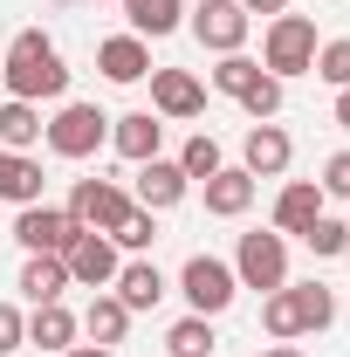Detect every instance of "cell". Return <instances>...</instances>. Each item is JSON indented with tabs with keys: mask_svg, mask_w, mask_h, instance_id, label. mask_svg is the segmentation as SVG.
<instances>
[{
	"mask_svg": "<svg viewBox=\"0 0 350 357\" xmlns=\"http://www.w3.org/2000/svg\"><path fill=\"white\" fill-rule=\"evenodd\" d=\"M0 83L7 96H21V103H42V96H62L69 89V69H62V55L48 42L42 28H21L14 42L0 48Z\"/></svg>",
	"mask_w": 350,
	"mask_h": 357,
	"instance_id": "cell-1",
	"label": "cell"
},
{
	"mask_svg": "<svg viewBox=\"0 0 350 357\" xmlns=\"http://www.w3.org/2000/svg\"><path fill=\"white\" fill-rule=\"evenodd\" d=\"M316 21H309V14H275V21H268V35H261V69L268 76H282V83H289V76H309V69H316Z\"/></svg>",
	"mask_w": 350,
	"mask_h": 357,
	"instance_id": "cell-2",
	"label": "cell"
},
{
	"mask_svg": "<svg viewBox=\"0 0 350 357\" xmlns=\"http://www.w3.org/2000/svg\"><path fill=\"white\" fill-rule=\"evenodd\" d=\"M48 151L55 158H96L103 144H110V117L96 110V103H62L55 117H48Z\"/></svg>",
	"mask_w": 350,
	"mask_h": 357,
	"instance_id": "cell-3",
	"label": "cell"
},
{
	"mask_svg": "<svg viewBox=\"0 0 350 357\" xmlns=\"http://www.w3.org/2000/svg\"><path fill=\"white\" fill-rule=\"evenodd\" d=\"M234 282L275 296V289L289 282V241H282L275 227H268V234H241V248H234Z\"/></svg>",
	"mask_w": 350,
	"mask_h": 357,
	"instance_id": "cell-4",
	"label": "cell"
},
{
	"mask_svg": "<svg viewBox=\"0 0 350 357\" xmlns=\"http://www.w3.org/2000/svg\"><path fill=\"white\" fill-rule=\"evenodd\" d=\"M83 234H89V227L69 220V206H48V199H35V206H14V241H21L28 255H69Z\"/></svg>",
	"mask_w": 350,
	"mask_h": 357,
	"instance_id": "cell-5",
	"label": "cell"
},
{
	"mask_svg": "<svg viewBox=\"0 0 350 357\" xmlns=\"http://www.w3.org/2000/svg\"><path fill=\"white\" fill-rule=\"evenodd\" d=\"M178 296L192 303V316H220V310H234V296H241L234 261H220V255H192V261L178 268Z\"/></svg>",
	"mask_w": 350,
	"mask_h": 357,
	"instance_id": "cell-6",
	"label": "cell"
},
{
	"mask_svg": "<svg viewBox=\"0 0 350 357\" xmlns=\"http://www.w3.org/2000/svg\"><path fill=\"white\" fill-rule=\"evenodd\" d=\"M124 213H131V192H124L117 178H76V192H69V220H76V227L110 234Z\"/></svg>",
	"mask_w": 350,
	"mask_h": 357,
	"instance_id": "cell-7",
	"label": "cell"
},
{
	"mask_svg": "<svg viewBox=\"0 0 350 357\" xmlns=\"http://www.w3.org/2000/svg\"><path fill=\"white\" fill-rule=\"evenodd\" d=\"M248 7L241 0H199L192 7V42L213 48V55H241V42H248Z\"/></svg>",
	"mask_w": 350,
	"mask_h": 357,
	"instance_id": "cell-8",
	"label": "cell"
},
{
	"mask_svg": "<svg viewBox=\"0 0 350 357\" xmlns=\"http://www.w3.org/2000/svg\"><path fill=\"white\" fill-rule=\"evenodd\" d=\"M185 185L192 178L178 172V158H144L131 178V206H144V213H172L178 199H185Z\"/></svg>",
	"mask_w": 350,
	"mask_h": 357,
	"instance_id": "cell-9",
	"label": "cell"
},
{
	"mask_svg": "<svg viewBox=\"0 0 350 357\" xmlns=\"http://www.w3.org/2000/svg\"><path fill=\"white\" fill-rule=\"evenodd\" d=\"M151 110H158V117H172V124L199 117V110H206L199 76H192V69H151Z\"/></svg>",
	"mask_w": 350,
	"mask_h": 357,
	"instance_id": "cell-10",
	"label": "cell"
},
{
	"mask_svg": "<svg viewBox=\"0 0 350 357\" xmlns=\"http://www.w3.org/2000/svg\"><path fill=\"white\" fill-rule=\"evenodd\" d=\"M62 261H69V282H76V289H110V282H117V268H124L110 234H83Z\"/></svg>",
	"mask_w": 350,
	"mask_h": 357,
	"instance_id": "cell-11",
	"label": "cell"
},
{
	"mask_svg": "<svg viewBox=\"0 0 350 357\" xmlns=\"http://www.w3.org/2000/svg\"><path fill=\"white\" fill-rule=\"evenodd\" d=\"M289 158H296V144H289L282 124H248V137H241V172L282 178V172H289Z\"/></svg>",
	"mask_w": 350,
	"mask_h": 357,
	"instance_id": "cell-12",
	"label": "cell"
},
{
	"mask_svg": "<svg viewBox=\"0 0 350 357\" xmlns=\"http://www.w3.org/2000/svg\"><path fill=\"white\" fill-rule=\"evenodd\" d=\"M199 185H206V213H213V220H241V213L254 206V185H261V178L241 172V165H220V172L199 178Z\"/></svg>",
	"mask_w": 350,
	"mask_h": 357,
	"instance_id": "cell-13",
	"label": "cell"
},
{
	"mask_svg": "<svg viewBox=\"0 0 350 357\" xmlns=\"http://www.w3.org/2000/svg\"><path fill=\"white\" fill-rule=\"evenodd\" d=\"M110 144H117V158L144 165V158H158V144H165V124H158L151 110H124V117H110Z\"/></svg>",
	"mask_w": 350,
	"mask_h": 357,
	"instance_id": "cell-14",
	"label": "cell"
},
{
	"mask_svg": "<svg viewBox=\"0 0 350 357\" xmlns=\"http://www.w3.org/2000/svg\"><path fill=\"white\" fill-rule=\"evenodd\" d=\"M96 69H103L110 83H144V76H151L144 35H110V42H96Z\"/></svg>",
	"mask_w": 350,
	"mask_h": 357,
	"instance_id": "cell-15",
	"label": "cell"
},
{
	"mask_svg": "<svg viewBox=\"0 0 350 357\" xmlns=\"http://www.w3.org/2000/svg\"><path fill=\"white\" fill-rule=\"evenodd\" d=\"M316 213H323V185H316V178H289V185L275 192V234H282V241L303 234Z\"/></svg>",
	"mask_w": 350,
	"mask_h": 357,
	"instance_id": "cell-16",
	"label": "cell"
},
{
	"mask_svg": "<svg viewBox=\"0 0 350 357\" xmlns=\"http://www.w3.org/2000/svg\"><path fill=\"white\" fill-rule=\"evenodd\" d=\"M110 296H117L131 316H137V310H158V296H165L158 261H144V255H137V261H124V268H117V282H110Z\"/></svg>",
	"mask_w": 350,
	"mask_h": 357,
	"instance_id": "cell-17",
	"label": "cell"
},
{
	"mask_svg": "<svg viewBox=\"0 0 350 357\" xmlns=\"http://www.w3.org/2000/svg\"><path fill=\"white\" fill-rule=\"evenodd\" d=\"M42 158H28V151H0V199L7 206H35L42 199Z\"/></svg>",
	"mask_w": 350,
	"mask_h": 357,
	"instance_id": "cell-18",
	"label": "cell"
},
{
	"mask_svg": "<svg viewBox=\"0 0 350 357\" xmlns=\"http://www.w3.org/2000/svg\"><path fill=\"white\" fill-rule=\"evenodd\" d=\"M42 103H21V96H7L0 103V151H28V144H42Z\"/></svg>",
	"mask_w": 350,
	"mask_h": 357,
	"instance_id": "cell-19",
	"label": "cell"
},
{
	"mask_svg": "<svg viewBox=\"0 0 350 357\" xmlns=\"http://www.w3.org/2000/svg\"><path fill=\"white\" fill-rule=\"evenodd\" d=\"M62 289H69V261H62V255H28L21 296H28V303H62Z\"/></svg>",
	"mask_w": 350,
	"mask_h": 357,
	"instance_id": "cell-20",
	"label": "cell"
},
{
	"mask_svg": "<svg viewBox=\"0 0 350 357\" xmlns=\"http://www.w3.org/2000/svg\"><path fill=\"white\" fill-rule=\"evenodd\" d=\"M124 14H131V35H144V42L185 28V0H124Z\"/></svg>",
	"mask_w": 350,
	"mask_h": 357,
	"instance_id": "cell-21",
	"label": "cell"
},
{
	"mask_svg": "<svg viewBox=\"0 0 350 357\" xmlns=\"http://www.w3.org/2000/svg\"><path fill=\"white\" fill-rule=\"evenodd\" d=\"M83 330H89V344H110V351H117V344H124V330H131V310H124L117 296H103V289H96V296H89V310H83Z\"/></svg>",
	"mask_w": 350,
	"mask_h": 357,
	"instance_id": "cell-22",
	"label": "cell"
},
{
	"mask_svg": "<svg viewBox=\"0 0 350 357\" xmlns=\"http://www.w3.org/2000/svg\"><path fill=\"white\" fill-rule=\"evenodd\" d=\"M76 330H83V323L62 310V303H35V316H28V344H42V351H69Z\"/></svg>",
	"mask_w": 350,
	"mask_h": 357,
	"instance_id": "cell-23",
	"label": "cell"
},
{
	"mask_svg": "<svg viewBox=\"0 0 350 357\" xmlns=\"http://www.w3.org/2000/svg\"><path fill=\"white\" fill-rule=\"evenodd\" d=\"M261 330L275 344H289V337H303V310H296V289L282 282L275 296H261Z\"/></svg>",
	"mask_w": 350,
	"mask_h": 357,
	"instance_id": "cell-24",
	"label": "cell"
},
{
	"mask_svg": "<svg viewBox=\"0 0 350 357\" xmlns=\"http://www.w3.org/2000/svg\"><path fill=\"white\" fill-rule=\"evenodd\" d=\"M213 316H178L172 330H165V351L172 357H213Z\"/></svg>",
	"mask_w": 350,
	"mask_h": 357,
	"instance_id": "cell-25",
	"label": "cell"
},
{
	"mask_svg": "<svg viewBox=\"0 0 350 357\" xmlns=\"http://www.w3.org/2000/svg\"><path fill=\"white\" fill-rule=\"evenodd\" d=\"M289 289H296V310H303V337L337 323V296H330L323 282H289Z\"/></svg>",
	"mask_w": 350,
	"mask_h": 357,
	"instance_id": "cell-26",
	"label": "cell"
},
{
	"mask_svg": "<svg viewBox=\"0 0 350 357\" xmlns=\"http://www.w3.org/2000/svg\"><path fill=\"white\" fill-rule=\"evenodd\" d=\"M254 83H261V62H248V55H220V69H213V89H220V96L241 103Z\"/></svg>",
	"mask_w": 350,
	"mask_h": 357,
	"instance_id": "cell-27",
	"label": "cell"
},
{
	"mask_svg": "<svg viewBox=\"0 0 350 357\" xmlns=\"http://www.w3.org/2000/svg\"><path fill=\"white\" fill-rule=\"evenodd\" d=\"M303 241H309V255H316V261L350 255V227H344V220H330V213H316V220L303 227Z\"/></svg>",
	"mask_w": 350,
	"mask_h": 357,
	"instance_id": "cell-28",
	"label": "cell"
},
{
	"mask_svg": "<svg viewBox=\"0 0 350 357\" xmlns=\"http://www.w3.org/2000/svg\"><path fill=\"white\" fill-rule=\"evenodd\" d=\"M110 241H117V248H124V255H144V248H151V241H158V213H144V206H131V213H124V220L110 227Z\"/></svg>",
	"mask_w": 350,
	"mask_h": 357,
	"instance_id": "cell-29",
	"label": "cell"
},
{
	"mask_svg": "<svg viewBox=\"0 0 350 357\" xmlns=\"http://www.w3.org/2000/svg\"><path fill=\"white\" fill-rule=\"evenodd\" d=\"M220 165H227V158H220V144H213L206 131L185 137V151H178V172H185V178H213Z\"/></svg>",
	"mask_w": 350,
	"mask_h": 357,
	"instance_id": "cell-30",
	"label": "cell"
},
{
	"mask_svg": "<svg viewBox=\"0 0 350 357\" xmlns=\"http://www.w3.org/2000/svg\"><path fill=\"white\" fill-rule=\"evenodd\" d=\"M241 110H248L254 124H275V110H282V76H268V69H261V83L241 96Z\"/></svg>",
	"mask_w": 350,
	"mask_h": 357,
	"instance_id": "cell-31",
	"label": "cell"
},
{
	"mask_svg": "<svg viewBox=\"0 0 350 357\" xmlns=\"http://www.w3.org/2000/svg\"><path fill=\"white\" fill-rule=\"evenodd\" d=\"M309 76H323L330 89H350V42H323L316 48V69Z\"/></svg>",
	"mask_w": 350,
	"mask_h": 357,
	"instance_id": "cell-32",
	"label": "cell"
},
{
	"mask_svg": "<svg viewBox=\"0 0 350 357\" xmlns=\"http://www.w3.org/2000/svg\"><path fill=\"white\" fill-rule=\"evenodd\" d=\"M21 344H28V316L14 310V303H0V357H14Z\"/></svg>",
	"mask_w": 350,
	"mask_h": 357,
	"instance_id": "cell-33",
	"label": "cell"
},
{
	"mask_svg": "<svg viewBox=\"0 0 350 357\" xmlns=\"http://www.w3.org/2000/svg\"><path fill=\"white\" fill-rule=\"evenodd\" d=\"M316 185H323V199H350V151H337V158L323 165V178H316Z\"/></svg>",
	"mask_w": 350,
	"mask_h": 357,
	"instance_id": "cell-34",
	"label": "cell"
},
{
	"mask_svg": "<svg viewBox=\"0 0 350 357\" xmlns=\"http://www.w3.org/2000/svg\"><path fill=\"white\" fill-rule=\"evenodd\" d=\"M241 7H248V21H254V14H268V21H275V14H289V0H241Z\"/></svg>",
	"mask_w": 350,
	"mask_h": 357,
	"instance_id": "cell-35",
	"label": "cell"
},
{
	"mask_svg": "<svg viewBox=\"0 0 350 357\" xmlns=\"http://www.w3.org/2000/svg\"><path fill=\"white\" fill-rule=\"evenodd\" d=\"M62 357H117V351H110V344H69Z\"/></svg>",
	"mask_w": 350,
	"mask_h": 357,
	"instance_id": "cell-36",
	"label": "cell"
},
{
	"mask_svg": "<svg viewBox=\"0 0 350 357\" xmlns=\"http://www.w3.org/2000/svg\"><path fill=\"white\" fill-rule=\"evenodd\" d=\"M337 124L350 131V89H337Z\"/></svg>",
	"mask_w": 350,
	"mask_h": 357,
	"instance_id": "cell-37",
	"label": "cell"
},
{
	"mask_svg": "<svg viewBox=\"0 0 350 357\" xmlns=\"http://www.w3.org/2000/svg\"><path fill=\"white\" fill-rule=\"evenodd\" d=\"M268 357H303V351H296V344H275V351H268Z\"/></svg>",
	"mask_w": 350,
	"mask_h": 357,
	"instance_id": "cell-38",
	"label": "cell"
},
{
	"mask_svg": "<svg viewBox=\"0 0 350 357\" xmlns=\"http://www.w3.org/2000/svg\"><path fill=\"white\" fill-rule=\"evenodd\" d=\"M344 227H350V220H344Z\"/></svg>",
	"mask_w": 350,
	"mask_h": 357,
	"instance_id": "cell-39",
	"label": "cell"
}]
</instances>
